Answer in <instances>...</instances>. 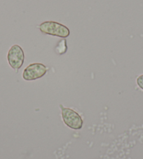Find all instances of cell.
Segmentation results:
<instances>
[{
    "label": "cell",
    "instance_id": "obj_6",
    "mask_svg": "<svg viewBox=\"0 0 143 159\" xmlns=\"http://www.w3.org/2000/svg\"><path fill=\"white\" fill-rule=\"evenodd\" d=\"M137 83H138V86L143 89V75H141L137 79Z\"/></svg>",
    "mask_w": 143,
    "mask_h": 159
},
{
    "label": "cell",
    "instance_id": "obj_3",
    "mask_svg": "<svg viewBox=\"0 0 143 159\" xmlns=\"http://www.w3.org/2000/svg\"><path fill=\"white\" fill-rule=\"evenodd\" d=\"M7 58L10 66L13 69L18 70L22 66L24 62L25 56L23 50L19 45H14L8 51Z\"/></svg>",
    "mask_w": 143,
    "mask_h": 159
},
{
    "label": "cell",
    "instance_id": "obj_4",
    "mask_svg": "<svg viewBox=\"0 0 143 159\" xmlns=\"http://www.w3.org/2000/svg\"><path fill=\"white\" fill-rule=\"evenodd\" d=\"M47 71V69L44 64L35 63L28 66L24 70L22 77L27 81L35 80L44 76Z\"/></svg>",
    "mask_w": 143,
    "mask_h": 159
},
{
    "label": "cell",
    "instance_id": "obj_2",
    "mask_svg": "<svg viewBox=\"0 0 143 159\" xmlns=\"http://www.w3.org/2000/svg\"><path fill=\"white\" fill-rule=\"evenodd\" d=\"M62 108V117L65 124L73 129H80L83 126V120L78 113L70 108H65L62 105L60 106Z\"/></svg>",
    "mask_w": 143,
    "mask_h": 159
},
{
    "label": "cell",
    "instance_id": "obj_5",
    "mask_svg": "<svg viewBox=\"0 0 143 159\" xmlns=\"http://www.w3.org/2000/svg\"><path fill=\"white\" fill-rule=\"evenodd\" d=\"M67 49V41L65 39H62L61 41H60L56 47V52L59 55H62V54L66 52Z\"/></svg>",
    "mask_w": 143,
    "mask_h": 159
},
{
    "label": "cell",
    "instance_id": "obj_1",
    "mask_svg": "<svg viewBox=\"0 0 143 159\" xmlns=\"http://www.w3.org/2000/svg\"><path fill=\"white\" fill-rule=\"evenodd\" d=\"M39 29L42 33L46 34L58 36L61 38H67L70 36V30L58 22L53 21H47L42 22L39 26Z\"/></svg>",
    "mask_w": 143,
    "mask_h": 159
}]
</instances>
